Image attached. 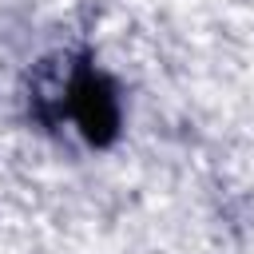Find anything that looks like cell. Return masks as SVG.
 <instances>
[{"mask_svg": "<svg viewBox=\"0 0 254 254\" xmlns=\"http://www.w3.org/2000/svg\"><path fill=\"white\" fill-rule=\"evenodd\" d=\"M67 103H71V111H75L79 127L87 131V139L103 143V139H111V135H115V99H111V91H107V83H103L99 75L79 71V75H75V83H71Z\"/></svg>", "mask_w": 254, "mask_h": 254, "instance_id": "6da1fadb", "label": "cell"}]
</instances>
